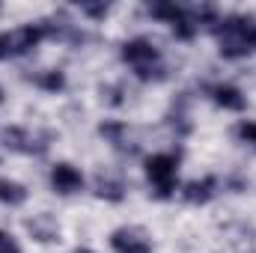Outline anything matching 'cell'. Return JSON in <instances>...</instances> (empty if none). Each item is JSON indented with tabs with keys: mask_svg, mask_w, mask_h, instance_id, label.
<instances>
[{
	"mask_svg": "<svg viewBox=\"0 0 256 253\" xmlns=\"http://www.w3.org/2000/svg\"><path fill=\"white\" fill-rule=\"evenodd\" d=\"M218 42L224 57H248L256 48V18L230 15L218 24Z\"/></svg>",
	"mask_w": 256,
	"mask_h": 253,
	"instance_id": "cell-1",
	"label": "cell"
},
{
	"mask_svg": "<svg viewBox=\"0 0 256 253\" xmlns=\"http://www.w3.org/2000/svg\"><path fill=\"white\" fill-rule=\"evenodd\" d=\"M122 60L134 66L140 80H149L152 78V63H158V51L149 39H131V42L122 45Z\"/></svg>",
	"mask_w": 256,
	"mask_h": 253,
	"instance_id": "cell-2",
	"label": "cell"
},
{
	"mask_svg": "<svg viewBox=\"0 0 256 253\" xmlns=\"http://www.w3.org/2000/svg\"><path fill=\"white\" fill-rule=\"evenodd\" d=\"M146 176L155 185L158 196H170V190L176 188V158L173 155H152L146 161Z\"/></svg>",
	"mask_w": 256,
	"mask_h": 253,
	"instance_id": "cell-3",
	"label": "cell"
},
{
	"mask_svg": "<svg viewBox=\"0 0 256 253\" xmlns=\"http://www.w3.org/2000/svg\"><path fill=\"white\" fill-rule=\"evenodd\" d=\"M149 12H152L155 18L167 21L179 39H191L194 33H196V24L191 21L188 9H182V6H176V3H155V6H149Z\"/></svg>",
	"mask_w": 256,
	"mask_h": 253,
	"instance_id": "cell-4",
	"label": "cell"
},
{
	"mask_svg": "<svg viewBox=\"0 0 256 253\" xmlns=\"http://www.w3.org/2000/svg\"><path fill=\"white\" fill-rule=\"evenodd\" d=\"M42 36H48V27H45V24H24L21 30L9 33L12 54H27V51H33V48L42 42Z\"/></svg>",
	"mask_w": 256,
	"mask_h": 253,
	"instance_id": "cell-5",
	"label": "cell"
},
{
	"mask_svg": "<svg viewBox=\"0 0 256 253\" xmlns=\"http://www.w3.org/2000/svg\"><path fill=\"white\" fill-rule=\"evenodd\" d=\"M51 185H54L57 194H74V190L84 188V176L72 164H57L51 170Z\"/></svg>",
	"mask_w": 256,
	"mask_h": 253,
	"instance_id": "cell-6",
	"label": "cell"
},
{
	"mask_svg": "<svg viewBox=\"0 0 256 253\" xmlns=\"http://www.w3.org/2000/svg\"><path fill=\"white\" fill-rule=\"evenodd\" d=\"M110 244L116 253H149V244L146 238H140L134 230H116L110 236Z\"/></svg>",
	"mask_w": 256,
	"mask_h": 253,
	"instance_id": "cell-7",
	"label": "cell"
},
{
	"mask_svg": "<svg viewBox=\"0 0 256 253\" xmlns=\"http://www.w3.org/2000/svg\"><path fill=\"white\" fill-rule=\"evenodd\" d=\"M27 230H30V236L36 242H54L57 232H60V226H57V220L51 214H33L27 220Z\"/></svg>",
	"mask_w": 256,
	"mask_h": 253,
	"instance_id": "cell-8",
	"label": "cell"
},
{
	"mask_svg": "<svg viewBox=\"0 0 256 253\" xmlns=\"http://www.w3.org/2000/svg\"><path fill=\"white\" fill-rule=\"evenodd\" d=\"M214 188H218V179H202V182H191V185H185L182 190V196L194 202V206H202V202H208L212 196H214Z\"/></svg>",
	"mask_w": 256,
	"mask_h": 253,
	"instance_id": "cell-9",
	"label": "cell"
},
{
	"mask_svg": "<svg viewBox=\"0 0 256 253\" xmlns=\"http://www.w3.org/2000/svg\"><path fill=\"white\" fill-rule=\"evenodd\" d=\"M214 102L226 110H244V96L236 86H218L214 90Z\"/></svg>",
	"mask_w": 256,
	"mask_h": 253,
	"instance_id": "cell-10",
	"label": "cell"
},
{
	"mask_svg": "<svg viewBox=\"0 0 256 253\" xmlns=\"http://www.w3.org/2000/svg\"><path fill=\"white\" fill-rule=\"evenodd\" d=\"M27 200V188L12 182V179H0V202L6 206H21Z\"/></svg>",
	"mask_w": 256,
	"mask_h": 253,
	"instance_id": "cell-11",
	"label": "cell"
},
{
	"mask_svg": "<svg viewBox=\"0 0 256 253\" xmlns=\"http://www.w3.org/2000/svg\"><path fill=\"white\" fill-rule=\"evenodd\" d=\"M36 84H39L42 90H48V92H60L66 86V78H63V72L51 68V72H42V74L36 78Z\"/></svg>",
	"mask_w": 256,
	"mask_h": 253,
	"instance_id": "cell-12",
	"label": "cell"
},
{
	"mask_svg": "<svg viewBox=\"0 0 256 253\" xmlns=\"http://www.w3.org/2000/svg\"><path fill=\"white\" fill-rule=\"evenodd\" d=\"M96 194L98 196H104V200H122V185L120 182H108V179H98L96 182Z\"/></svg>",
	"mask_w": 256,
	"mask_h": 253,
	"instance_id": "cell-13",
	"label": "cell"
},
{
	"mask_svg": "<svg viewBox=\"0 0 256 253\" xmlns=\"http://www.w3.org/2000/svg\"><path fill=\"white\" fill-rule=\"evenodd\" d=\"M98 131H102L104 137H110L114 143H120V137H122V131H126V128L120 126V122H104V126L98 128Z\"/></svg>",
	"mask_w": 256,
	"mask_h": 253,
	"instance_id": "cell-14",
	"label": "cell"
},
{
	"mask_svg": "<svg viewBox=\"0 0 256 253\" xmlns=\"http://www.w3.org/2000/svg\"><path fill=\"white\" fill-rule=\"evenodd\" d=\"M238 137H242L244 143H254L256 146V122H242V126H238Z\"/></svg>",
	"mask_w": 256,
	"mask_h": 253,
	"instance_id": "cell-15",
	"label": "cell"
},
{
	"mask_svg": "<svg viewBox=\"0 0 256 253\" xmlns=\"http://www.w3.org/2000/svg\"><path fill=\"white\" fill-rule=\"evenodd\" d=\"M0 253H21L18 244H15V238L9 232H0Z\"/></svg>",
	"mask_w": 256,
	"mask_h": 253,
	"instance_id": "cell-16",
	"label": "cell"
},
{
	"mask_svg": "<svg viewBox=\"0 0 256 253\" xmlns=\"http://www.w3.org/2000/svg\"><path fill=\"white\" fill-rule=\"evenodd\" d=\"M84 12H86V15H92V18H104V15H108V6H102V3H98V6L86 3V6H84Z\"/></svg>",
	"mask_w": 256,
	"mask_h": 253,
	"instance_id": "cell-17",
	"label": "cell"
},
{
	"mask_svg": "<svg viewBox=\"0 0 256 253\" xmlns=\"http://www.w3.org/2000/svg\"><path fill=\"white\" fill-rule=\"evenodd\" d=\"M12 54V45H9V33H0V60Z\"/></svg>",
	"mask_w": 256,
	"mask_h": 253,
	"instance_id": "cell-18",
	"label": "cell"
},
{
	"mask_svg": "<svg viewBox=\"0 0 256 253\" xmlns=\"http://www.w3.org/2000/svg\"><path fill=\"white\" fill-rule=\"evenodd\" d=\"M72 253H92L90 248H78V250H72Z\"/></svg>",
	"mask_w": 256,
	"mask_h": 253,
	"instance_id": "cell-19",
	"label": "cell"
},
{
	"mask_svg": "<svg viewBox=\"0 0 256 253\" xmlns=\"http://www.w3.org/2000/svg\"><path fill=\"white\" fill-rule=\"evenodd\" d=\"M0 102H3V92H0Z\"/></svg>",
	"mask_w": 256,
	"mask_h": 253,
	"instance_id": "cell-20",
	"label": "cell"
},
{
	"mask_svg": "<svg viewBox=\"0 0 256 253\" xmlns=\"http://www.w3.org/2000/svg\"><path fill=\"white\" fill-rule=\"evenodd\" d=\"M0 9H3V6H0Z\"/></svg>",
	"mask_w": 256,
	"mask_h": 253,
	"instance_id": "cell-21",
	"label": "cell"
}]
</instances>
